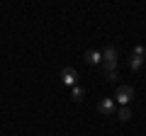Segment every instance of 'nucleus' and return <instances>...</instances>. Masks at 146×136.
<instances>
[{
  "mask_svg": "<svg viewBox=\"0 0 146 136\" xmlns=\"http://www.w3.org/2000/svg\"><path fill=\"white\" fill-rule=\"evenodd\" d=\"M102 68H105V75H107V80L110 83H117V63H102Z\"/></svg>",
  "mask_w": 146,
  "mask_h": 136,
  "instance_id": "4",
  "label": "nucleus"
},
{
  "mask_svg": "<svg viewBox=\"0 0 146 136\" xmlns=\"http://www.w3.org/2000/svg\"><path fill=\"white\" fill-rule=\"evenodd\" d=\"M98 112L100 114H115V102H112V97H102L98 102Z\"/></svg>",
  "mask_w": 146,
  "mask_h": 136,
  "instance_id": "3",
  "label": "nucleus"
},
{
  "mask_svg": "<svg viewBox=\"0 0 146 136\" xmlns=\"http://www.w3.org/2000/svg\"><path fill=\"white\" fill-rule=\"evenodd\" d=\"M141 63H144V58H141V56H134V53L129 56V68H131V71H139Z\"/></svg>",
  "mask_w": 146,
  "mask_h": 136,
  "instance_id": "7",
  "label": "nucleus"
},
{
  "mask_svg": "<svg viewBox=\"0 0 146 136\" xmlns=\"http://www.w3.org/2000/svg\"><path fill=\"white\" fill-rule=\"evenodd\" d=\"M102 63H117V49L115 46H107L102 51Z\"/></svg>",
  "mask_w": 146,
  "mask_h": 136,
  "instance_id": "6",
  "label": "nucleus"
},
{
  "mask_svg": "<svg viewBox=\"0 0 146 136\" xmlns=\"http://www.w3.org/2000/svg\"><path fill=\"white\" fill-rule=\"evenodd\" d=\"M71 97H73V102H80V100H83V90H80V88H73Z\"/></svg>",
  "mask_w": 146,
  "mask_h": 136,
  "instance_id": "9",
  "label": "nucleus"
},
{
  "mask_svg": "<svg viewBox=\"0 0 146 136\" xmlns=\"http://www.w3.org/2000/svg\"><path fill=\"white\" fill-rule=\"evenodd\" d=\"M83 58L90 63V66H98V63H102V53H100V51H85Z\"/></svg>",
  "mask_w": 146,
  "mask_h": 136,
  "instance_id": "5",
  "label": "nucleus"
},
{
  "mask_svg": "<svg viewBox=\"0 0 146 136\" xmlns=\"http://www.w3.org/2000/svg\"><path fill=\"white\" fill-rule=\"evenodd\" d=\"M61 80H63V85H76V80H78V71L71 68V66H66L61 71Z\"/></svg>",
  "mask_w": 146,
  "mask_h": 136,
  "instance_id": "2",
  "label": "nucleus"
},
{
  "mask_svg": "<svg viewBox=\"0 0 146 136\" xmlns=\"http://www.w3.org/2000/svg\"><path fill=\"white\" fill-rule=\"evenodd\" d=\"M131 53H134V56H141V58H144V53H146V49L141 46V44H136V46H134V51H131Z\"/></svg>",
  "mask_w": 146,
  "mask_h": 136,
  "instance_id": "10",
  "label": "nucleus"
},
{
  "mask_svg": "<svg viewBox=\"0 0 146 136\" xmlns=\"http://www.w3.org/2000/svg\"><path fill=\"white\" fill-rule=\"evenodd\" d=\"M117 117H119L122 121H129V119H131V110H129L127 105H122V107H119V112H117Z\"/></svg>",
  "mask_w": 146,
  "mask_h": 136,
  "instance_id": "8",
  "label": "nucleus"
},
{
  "mask_svg": "<svg viewBox=\"0 0 146 136\" xmlns=\"http://www.w3.org/2000/svg\"><path fill=\"white\" fill-rule=\"evenodd\" d=\"M115 100L119 105H129L131 100H134V88H131V85H119L117 92H115Z\"/></svg>",
  "mask_w": 146,
  "mask_h": 136,
  "instance_id": "1",
  "label": "nucleus"
}]
</instances>
